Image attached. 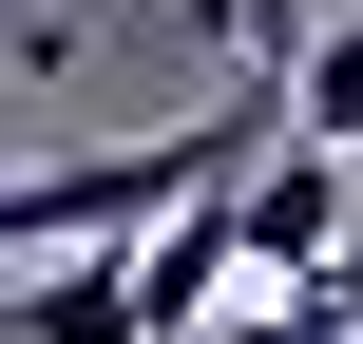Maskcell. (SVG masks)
Segmentation results:
<instances>
[{
    "mask_svg": "<svg viewBox=\"0 0 363 344\" xmlns=\"http://www.w3.org/2000/svg\"><path fill=\"white\" fill-rule=\"evenodd\" d=\"M230 38H249V77H287L306 57V0H230Z\"/></svg>",
    "mask_w": 363,
    "mask_h": 344,
    "instance_id": "cell-7",
    "label": "cell"
},
{
    "mask_svg": "<svg viewBox=\"0 0 363 344\" xmlns=\"http://www.w3.org/2000/svg\"><path fill=\"white\" fill-rule=\"evenodd\" d=\"M0 344H153V287H134V249H77V268L0 287Z\"/></svg>",
    "mask_w": 363,
    "mask_h": 344,
    "instance_id": "cell-3",
    "label": "cell"
},
{
    "mask_svg": "<svg viewBox=\"0 0 363 344\" xmlns=\"http://www.w3.org/2000/svg\"><path fill=\"white\" fill-rule=\"evenodd\" d=\"M230 268H249V211H230V192H191V211L134 249V287H153V344H211V287H230Z\"/></svg>",
    "mask_w": 363,
    "mask_h": 344,
    "instance_id": "cell-4",
    "label": "cell"
},
{
    "mask_svg": "<svg viewBox=\"0 0 363 344\" xmlns=\"http://www.w3.org/2000/svg\"><path fill=\"white\" fill-rule=\"evenodd\" d=\"M230 211H249V268H268V287H325V268H345V153H325V134H268V153L230 172Z\"/></svg>",
    "mask_w": 363,
    "mask_h": 344,
    "instance_id": "cell-2",
    "label": "cell"
},
{
    "mask_svg": "<svg viewBox=\"0 0 363 344\" xmlns=\"http://www.w3.org/2000/svg\"><path fill=\"white\" fill-rule=\"evenodd\" d=\"M38 57H57V19H19V38H0V77H38Z\"/></svg>",
    "mask_w": 363,
    "mask_h": 344,
    "instance_id": "cell-8",
    "label": "cell"
},
{
    "mask_svg": "<svg viewBox=\"0 0 363 344\" xmlns=\"http://www.w3.org/2000/svg\"><path fill=\"white\" fill-rule=\"evenodd\" d=\"M287 134V77H249V96H211L191 134H153V153H57V172H0V249H96V230H172L191 192H230L249 153Z\"/></svg>",
    "mask_w": 363,
    "mask_h": 344,
    "instance_id": "cell-1",
    "label": "cell"
},
{
    "mask_svg": "<svg viewBox=\"0 0 363 344\" xmlns=\"http://www.w3.org/2000/svg\"><path fill=\"white\" fill-rule=\"evenodd\" d=\"M211 344H363V268H325V287H287V306H249Z\"/></svg>",
    "mask_w": 363,
    "mask_h": 344,
    "instance_id": "cell-6",
    "label": "cell"
},
{
    "mask_svg": "<svg viewBox=\"0 0 363 344\" xmlns=\"http://www.w3.org/2000/svg\"><path fill=\"white\" fill-rule=\"evenodd\" d=\"M287 134H325V153H363V19H325V38L287 57Z\"/></svg>",
    "mask_w": 363,
    "mask_h": 344,
    "instance_id": "cell-5",
    "label": "cell"
}]
</instances>
